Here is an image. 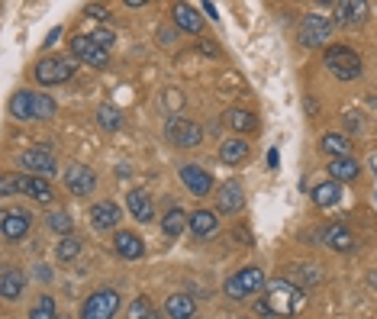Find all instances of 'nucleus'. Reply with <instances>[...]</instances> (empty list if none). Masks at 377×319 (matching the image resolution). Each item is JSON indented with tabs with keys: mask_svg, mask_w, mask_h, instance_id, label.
Listing matches in <instances>:
<instances>
[{
	"mask_svg": "<svg viewBox=\"0 0 377 319\" xmlns=\"http://www.w3.org/2000/svg\"><path fill=\"white\" fill-rule=\"evenodd\" d=\"M181 104H184L181 94H177L175 87H168L165 90V107H168V110H181Z\"/></svg>",
	"mask_w": 377,
	"mask_h": 319,
	"instance_id": "38",
	"label": "nucleus"
},
{
	"mask_svg": "<svg viewBox=\"0 0 377 319\" xmlns=\"http://www.w3.org/2000/svg\"><path fill=\"white\" fill-rule=\"evenodd\" d=\"M345 123H349V129H361V119L355 113H345Z\"/></svg>",
	"mask_w": 377,
	"mask_h": 319,
	"instance_id": "42",
	"label": "nucleus"
},
{
	"mask_svg": "<svg viewBox=\"0 0 377 319\" xmlns=\"http://www.w3.org/2000/svg\"><path fill=\"white\" fill-rule=\"evenodd\" d=\"M219 158L226 161V165H239V161L248 158V142L245 139H226L223 146H219Z\"/></svg>",
	"mask_w": 377,
	"mask_h": 319,
	"instance_id": "28",
	"label": "nucleus"
},
{
	"mask_svg": "<svg viewBox=\"0 0 377 319\" xmlns=\"http://www.w3.org/2000/svg\"><path fill=\"white\" fill-rule=\"evenodd\" d=\"M332 36V20L322 13H307V20L300 23V42L307 45V49H313V45H322V42Z\"/></svg>",
	"mask_w": 377,
	"mask_h": 319,
	"instance_id": "8",
	"label": "nucleus"
},
{
	"mask_svg": "<svg viewBox=\"0 0 377 319\" xmlns=\"http://www.w3.org/2000/svg\"><path fill=\"white\" fill-rule=\"evenodd\" d=\"M0 190H4V197H10L13 190H20V178H4L0 180Z\"/></svg>",
	"mask_w": 377,
	"mask_h": 319,
	"instance_id": "39",
	"label": "nucleus"
},
{
	"mask_svg": "<svg viewBox=\"0 0 377 319\" xmlns=\"http://www.w3.org/2000/svg\"><path fill=\"white\" fill-rule=\"evenodd\" d=\"M146 319H158V313H155V310H152V313H148V316H146Z\"/></svg>",
	"mask_w": 377,
	"mask_h": 319,
	"instance_id": "46",
	"label": "nucleus"
},
{
	"mask_svg": "<svg viewBox=\"0 0 377 319\" xmlns=\"http://www.w3.org/2000/svg\"><path fill=\"white\" fill-rule=\"evenodd\" d=\"M94 39H97L104 49H110V45H113V33H106V29H97V33H94Z\"/></svg>",
	"mask_w": 377,
	"mask_h": 319,
	"instance_id": "41",
	"label": "nucleus"
},
{
	"mask_svg": "<svg viewBox=\"0 0 377 319\" xmlns=\"http://www.w3.org/2000/svg\"><path fill=\"white\" fill-rule=\"evenodd\" d=\"M29 222H33V216H29V213H23V210H7V213L0 216V229H4V239H10V242L23 239L29 232Z\"/></svg>",
	"mask_w": 377,
	"mask_h": 319,
	"instance_id": "13",
	"label": "nucleus"
},
{
	"mask_svg": "<svg viewBox=\"0 0 377 319\" xmlns=\"http://www.w3.org/2000/svg\"><path fill=\"white\" fill-rule=\"evenodd\" d=\"M181 180L187 184V190L194 197H203V194H209V190H213V178H209L200 165H184L181 168Z\"/></svg>",
	"mask_w": 377,
	"mask_h": 319,
	"instance_id": "14",
	"label": "nucleus"
},
{
	"mask_svg": "<svg viewBox=\"0 0 377 319\" xmlns=\"http://www.w3.org/2000/svg\"><path fill=\"white\" fill-rule=\"evenodd\" d=\"M33 113H35V119H49L52 113H55V100H52L49 94H35V100H33Z\"/></svg>",
	"mask_w": 377,
	"mask_h": 319,
	"instance_id": "35",
	"label": "nucleus"
},
{
	"mask_svg": "<svg viewBox=\"0 0 377 319\" xmlns=\"http://www.w3.org/2000/svg\"><path fill=\"white\" fill-rule=\"evenodd\" d=\"M20 168H29L35 178H52L55 174V155L45 148H26L20 155Z\"/></svg>",
	"mask_w": 377,
	"mask_h": 319,
	"instance_id": "10",
	"label": "nucleus"
},
{
	"mask_svg": "<svg viewBox=\"0 0 377 319\" xmlns=\"http://www.w3.org/2000/svg\"><path fill=\"white\" fill-rule=\"evenodd\" d=\"M284 281H287V284H293V287H300V291H303L307 284H316V281H319V274H316L313 268H300V264H297V268H290V271L284 274Z\"/></svg>",
	"mask_w": 377,
	"mask_h": 319,
	"instance_id": "31",
	"label": "nucleus"
},
{
	"mask_svg": "<svg viewBox=\"0 0 377 319\" xmlns=\"http://www.w3.org/2000/svg\"><path fill=\"white\" fill-rule=\"evenodd\" d=\"M45 222H49V229L62 232V236H68V232L75 229V220H71L68 213H62V210H58V213H52V216H49V220H45Z\"/></svg>",
	"mask_w": 377,
	"mask_h": 319,
	"instance_id": "36",
	"label": "nucleus"
},
{
	"mask_svg": "<svg viewBox=\"0 0 377 319\" xmlns=\"http://www.w3.org/2000/svg\"><path fill=\"white\" fill-rule=\"evenodd\" d=\"M268 165H271V168H278V152H274V148L268 152Z\"/></svg>",
	"mask_w": 377,
	"mask_h": 319,
	"instance_id": "45",
	"label": "nucleus"
},
{
	"mask_svg": "<svg viewBox=\"0 0 377 319\" xmlns=\"http://www.w3.org/2000/svg\"><path fill=\"white\" fill-rule=\"evenodd\" d=\"M226 126L236 132H251L258 126V119H255V113H248V110H226Z\"/></svg>",
	"mask_w": 377,
	"mask_h": 319,
	"instance_id": "30",
	"label": "nucleus"
},
{
	"mask_svg": "<svg viewBox=\"0 0 377 319\" xmlns=\"http://www.w3.org/2000/svg\"><path fill=\"white\" fill-rule=\"evenodd\" d=\"M87 16H94V20H106V16H110V10H106V7H97V4H91V7H87Z\"/></svg>",
	"mask_w": 377,
	"mask_h": 319,
	"instance_id": "40",
	"label": "nucleus"
},
{
	"mask_svg": "<svg viewBox=\"0 0 377 319\" xmlns=\"http://www.w3.org/2000/svg\"><path fill=\"white\" fill-rule=\"evenodd\" d=\"M148 313H152V306H148V300H133V306H129V319H146Z\"/></svg>",
	"mask_w": 377,
	"mask_h": 319,
	"instance_id": "37",
	"label": "nucleus"
},
{
	"mask_svg": "<svg viewBox=\"0 0 377 319\" xmlns=\"http://www.w3.org/2000/svg\"><path fill=\"white\" fill-rule=\"evenodd\" d=\"M91 222H94V229H97V232L113 229V226L119 222V207H116V203H110V200L94 203V207H91Z\"/></svg>",
	"mask_w": 377,
	"mask_h": 319,
	"instance_id": "16",
	"label": "nucleus"
},
{
	"mask_svg": "<svg viewBox=\"0 0 377 319\" xmlns=\"http://www.w3.org/2000/svg\"><path fill=\"white\" fill-rule=\"evenodd\" d=\"M265 303H268V310L274 313V316H297V313L303 310V291L300 287H293V284H287V281H271L268 284V297H265Z\"/></svg>",
	"mask_w": 377,
	"mask_h": 319,
	"instance_id": "1",
	"label": "nucleus"
},
{
	"mask_svg": "<svg viewBox=\"0 0 377 319\" xmlns=\"http://www.w3.org/2000/svg\"><path fill=\"white\" fill-rule=\"evenodd\" d=\"M20 190H23V194H29L33 200H39V203H49L52 200V184L45 178H35V174L20 178Z\"/></svg>",
	"mask_w": 377,
	"mask_h": 319,
	"instance_id": "22",
	"label": "nucleus"
},
{
	"mask_svg": "<svg viewBox=\"0 0 377 319\" xmlns=\"http://www.w3.org/2000/svg\"><path fill=\"white\" fill-rule=\"evenodd\" d=\"M335 13L332 20L342 23V26H358V23L368 20V4L364 0H342V4H335Z\"/></svg>",
	"mask_w": 377,
	"mask_h": 319,
	"instance_id": "12",
	"label": "nucleus"
},
{
	"mask_svg": "<svg viewBox=\"0 0 377 319\" xmlns=\"http://www.w3.org/2000/svg\"><path fill=\"white\" fill-rule=\"evenodd\" d=\"M203 10H207V16H209V20H219V13H217V7H213V4H207Z\"/></svg>",
	"mask_w": 377,
	"mask_h": 319,
	"instance_id": "43",
	"label": "nucleus"
},
{
	"mask_svg": "<svg viewBox=\"0 0 377 319\" xmlns=\"http://www.w3.org/2000/svg\"><path fill=\"white\" fill-rule=\"evenodd\" d=\"M217 226H219V220H217V213H213V210H194V213H190V229H194L197 239L213 236V232H217Z\"/></svg>",
	"mask_w": 377,
	"mask_h": 319,
	"instance_id": "23",
	"label": "nucleus"
},
{
	"mask_svg": "<svg viewBox=\"0 0 377 319\" xmlns=\"http://www.w3.org/2000/svg\"><path fill=\"white\" fill-rule=\"evenodd\" d=\"M23 287H26V274H23L20 268L4 271V278H0V297H4V300H20Z\"/></svg>",
	"mask_w": 377,
	"mask_h": 319,
	"instance_id": "18",
	"label": "nucleus"
},
{
	"mask_svg": "<svg viewBox=\"0 0 377 319\" xmlns=\"http://www.w3.org/2000/svg\"><path fill=\"white\" fill-rule=\"evenodd\" d=\"M265 284L268 281H265V271L261 268H242L236 278L226 281L223 291H226V297H232V300H245V297H255Z\"/></svg>",
	"mask_w": 377,
	"mask_h": 319,
	"instance_id": "3",
	"label": "nucleus"
},
{
	"mask_svg": "<svg viewBox=\"0 0 377 319\" xmlns=\"http://www.w3.org/2000/svg\"><path fill=\"white\" fill-rule=\"evenodd\" d=\"M171 20H175L177 29H187V33H200V26H203L200 13H197L190 4H175V7H171Z\"/></svg>",
	"mask_w": 377,
	"mask_h": 319,
	"instance_id": "19",
	"label": "nucleus"
},
{
	"mask_svg": "<svg viewBox=\"0 0 377 319\" xmlns=\"http://www.w3.org/2000/svg\"><path fill=\"white\" fill-rule=\"evenodd\" d=\"M245 207V194H242V184L239 180H226L217 194V210L226 216H236L239 210Z\"/></svg>",
	"mask_w": 377,
	"mask_h": 319,
	"instance_id": "11",
	"label": "nucleus"
},
{
	"mask_svg": "<svg viewBox=\"0 0 377 319\" xmlns=\"http://www.w3.org/2000/svg\"><path fill=\"white\" fill-rule=\"evenodd\" d=\"M329 174H332V180H355L358 174H361V165H358L351 155H345V158H332L329 161Z\"/></svg>",
	"mask_w": 377,
	"mask_h": 319,
	"instance_id": "24",
	"label": "nucleus"
},
{
	"mask_svg": "<svg viewBox=\"0 0 377 319\" xmlns=\"http://www.w3.org/2000/svg\"><path fill=\"white\" fill-rule=\"evenodd\" d=\"M113 245H116V255L126 258V261H136V258L146 255V242H142L136 232H116Z\"/></svg>",
	"mask_w": 377,
	"mask_h": 319,
	"instance_id": "17",
	"label": "nucleus"
},
{
	"mask_svg": "<svg viewBox=\"0 0 377 319\" xmlns=\"http://www.w3.org/2000/svg\"><path fill=\"white\" fill-rule=\"evenodd\" d=\"M326 68L332 71L339 81H355L361 75V58L358 52H351L349 45H332L326 49Z\"/></svg>",
	"mask_w": 377,
	"mask_h": 319,
	"instance_id": "2",
	"label": "nucleus"
},
{
	"mask_svg": "<svg viewBox=\"0 0 377 319\" xmlns=\"http://www.w3.org/2000/svg\"><path fill=\"white\" fill-rule=\"evenodd\" d=\"M119 310V293L104 287V291L91 293V297L84 300V310H81V319H113V313Z\"/></svg>",
	"mask_w": 377,
	"mask_h": 319,
	"instance_id": "5",
	"label": "nucleus"
},
{
	"mask_svg": "<svg viewBox=\"0 0 377 319\" xmlns=\"http://www.w3.org/2000/svg\"><path fill=\"white\" fill-rule=\"evenodd\" d=\"M75 68L77 65H71L68 58H39L35 62V81L39 84H65L75 77Z\"/></svg>",
	"mask_w": 377,
	"mask_h": 319,
	"instance_id": "7",
	"label": "nucleus"
},
{
	"mask_svg": "<svg viewBox=\"0 0 377 319\" xmlns=\"http://www.w3.org/2000/svg\"><path fill=\"white\" fill-rule=\"evenodd\" d=\"M33 100H35L33 90H16L13 97H10V117H16V119H35Z\"/></svg>",
	"mask_w": 377,
	"mask_h": 319,
	"instance_id": "26",
	"label": "nucleus"
},
{
	"mask_svg": "<svg viewBox=\"0 0 377 319\" xmlns=\"http://www.w3.org/2000/svg\"><path fill=\"white\" fill-rule=\"evenodd\" d=\"M39 281H52V268H39Z\"/></svg>",
	"mask_w": 377,
	"mask_h": 319,
	"instance_id": "44",
	"label": "nucleus"
},
{
	"mask_svg": "<svg viewBox=\"0 0 377 319\" xmlns=\"http://www.w3.org/2000/svg\"><path fill=\"white\" fill-rule=\"evenodd\" d=\"M310 197H313V203H316V207H322V210L335 207V203L342 200V184H339V180H322V184H316V188H313V194H310Z\"/></svg>",
	"mask_w": 377,
	"mask_h": 319,
	"instance_id": "20",
	"label": "nucleus"
},
{
	"mask_svg": "<svg viewBox=\"0 0 377 319\" xmlns=\"http://www.w3.org/2000/svg\"><path fill=\"white\" fill-rule=\"evenodd\" d=\"M29 319H55V300H52L49 293H42V297L35 300V306L29 310Z\"/></svg>",
	"mask_w": 377,
	"mask_h": 319,
	"instance_id": "33",
	"label": "nucleus"
},
{
	"mask_svg": "<svg viewBox=\"0 0 377 319\" xmlns=\"http://www.w3.org/2000/svg\"><path fill=\"white\" fill-rule=\"evenodd\" d=\"M71 55L81 58L84 65H94V68H106L110 65V49H104L94 36H75L71 39Z\"/></svg>",
	"mask_w": 377,
	"mask_h": 319,
	"instance_id": "4",
	"label": "nucleus"
},
{
	"mask_svg": "<svg viewBox=\"0 0 377 319\" xmlns=\"http://www.w3.org/2000/svg\"><path fill=\"white\" fill-rule=\"evenodd\" d=\"M126 207H129V213H133L139 222H152L155 220L152 200H148L146 190H129V197H126Z\"/></svg>",
	"mask_w": 377,
	"mask_h": 319,
	"instance_id": "21",
	"label": "nucleus"
},
{
	"mask_svg": "<svg viewBox=\"0 0 377 319\" xmlns=\"http://www.w3.org/2000/svg\"><path fill=\"white\" fill-rule=\"evenodd\" d=\"M55 255H58V261H75V258L81 255V242H77V239H71V236H65L62 242H58Z\"/></svg>",
	"mask_w": 377,
	"mask_h": 319,
	"instance_id": "34",
	"label": "nucleus"
},
{
	"mask_svg": "<svg viewBox=\"0 0 377 319\" xmlns=\"http://www.w3.org/2000/svg\"><path fill=\"white\" fill-rule=\"evenodd\" d=\"M322 245H329V249H335V252H351L355 249V236H351L349 226L332 222V226L322 229Z\"/></svg>",
	"mask_w": 377,
	"mask_h": 319,
	"instance_id": "15",
	"label": "nucleus"
},
{
	"mask_svg": "<svg viewBox=\"0 0 377 319\" xmlns=\"http://www.w3.org/2000/svg\"><path fill=\"white\" fill-rule=\"evenodd\" d=\"M319 146H322V152H329L332 158H345V155L351 152L349 136H342V132H326Z\"/></svg>",
	"mask_w": 377,
	"mask_h": 319,
	"instance_id": "29",
	"label": "nucleus"
},
{
	"mask_svg": "<svg viewBox=\"0 0 377 319\" xmlns=\"http://www.w3.org/2000/svg\"><path fill=\"white\" fill-rule=\"evenodd\" d=\"M97 123H100V129H106V132H116L119 126H123V113L116 110V107H100L97 110Z\"/></svg>",
	"mask_w": 377,
	"mask_h": 319,
	"instance_id": "32",
	"label": "nucleus"
},
{
	"mask_svg": "<svg viewBox=\"0 0 377 319\" xmlns=\"http://www.w3.org/2000/svg\"><path fill=\"white\" fill-rule=\"evenodd\" d=\"M165 136L175 142L177 148H194V146H200V142H203V129L197 123H190V119H184V117L168 119Z\"/></svg>",
	"mask_w": 377,
	"mask_h": 319,
	"instance_id": "6",
	"label": "nucleus"
},
{
	"mask_svg": "<svg viewBox=\"0 0 377 319\" xmlns=\"http://www.w3.org/2000/svg\"><path fill=\"white\" fill-rule=\"evenodd\" d=\"M65 188H68L71 194H77V197L94 194V188H97V174H94L87 165H71L68 171H65Z\"/></svg>",
	"mask_w": 377,
	"mask_h": 319,
	"instance_id": "9",
	"label": "nucleus"
},
{
	"mask_svg": "<svg viewBox=\"0 0 377 319\" xmlns=\"http://www.w3.org/2000/svg\"><path fill=\"white\" fill-rule=\"evenodd\" d=\"M190 226V216L184 213L181 207H175V210H168L165 213V220H161V229H165V236H171V239H177L184 229Z\"/></svg>",
	"mask_w": 377,
	"mask_h": 319,
	"instance_id": "27",
	"label": "nucleus"
},
{
	"mask_svg": "<svg viewBox=\"0 0 377 319\" xmlns=\"http://www.w3.org/2000/svg\"><path fill=\"white\" fill-rule=\"evenodd\" d=\"M165 313L171 319H190L197 313V303H194V297H187V293H175V297H168Z\"/></svg>",
	"mask_w": 377,
	"mask_h": 319,
	"instance_id": "25",
	"label": "nucleus"
}]
</instances>
